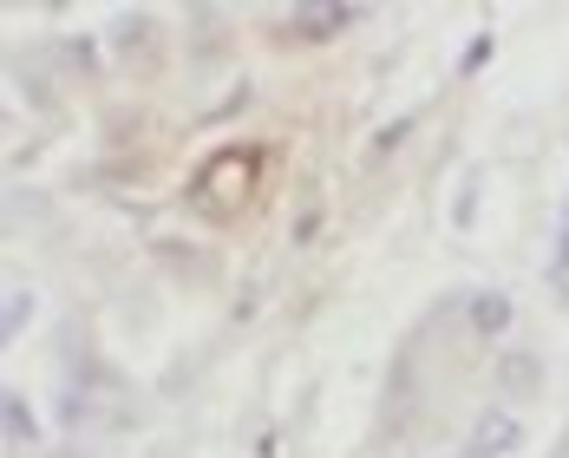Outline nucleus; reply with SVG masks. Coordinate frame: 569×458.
Masks as SVG:
<instances>
[{
    "instance_id": "1",
    "label": "nucleus",
    "mask_w": 569,
    "mask_h": 458,
    "mask_svg": "<svg viewBox=\"0 0 569 458\" xmlns=\"http://www.w3.org/2000/svg\"><path fill=\"white\" fill-rule=\"evenodd\" d=\"M471 446H478L471 458H491V452H505V446H517V419L511 412H485L478 432H471Z\"/></svg>"
},
{
    "instance_id": "2",
    "label": "nucleus",
    "mask_w": 569,
    "mask_h": 458,
    "mask_svg": "<svg viewBox=\"0 0 569 458\" xmlns=\"http://www.w3.org/2000/svg\"><path fill=\"white\" fill-rule=\"evenodd\" d=\"M288 20H295L301 33H341L347 20H353V7H295Z\"/></svg>"
},
{
    "instance_id": "3",
    "label": "nucleus",
    "mask_w": 569,
    "mask_h": 458,
    "mask_svg": "<svg viewBox=\"0 0 569 458\" xmlns=\"http://www.w3.org/2000/svg\"><path fill=\"white\" fill-rule=\"evenodd\" d=\"M471 321H478V335H498V328H511V301L505 295H478L471 301Z\"/></svg>"
},
{
    "instance_id": "4",
    "label": "nucleus",
    "mask_w": 569,
    "mask_h": 458,
    "mask_svg": "<svg viewBox=\"0 0 569 458\" xmlns=\"http://www.w3.org/2000/svg\"><path fill=\"white\" fill-rule=\"evenodd\" d=\"M7 432H13V439H33V419H27V400H7Z\"/></svg>"
},
{
    "instance_id": "5",
    "label": "nucleus",
    "mask_w": 569,
    "mask_h": 458,
    "mask_svg": "<svg viewBox=\"0 0 569 458\" xmlns=\"http://www.w3.org/2000/svg\"><path fill=\"white\" fill-rule=\"evenodd\" d=\"M569 276V210H563V236H557V282Z\"/></svg>"
}]
</instances>
